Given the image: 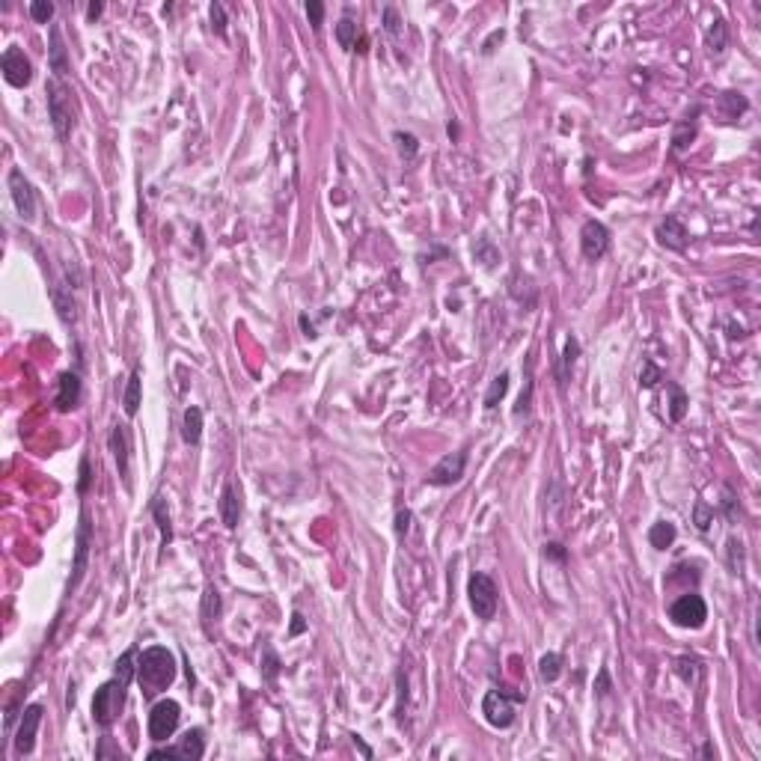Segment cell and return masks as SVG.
Returning a JSON list of instances; mask_svg holds the SVG:
<instances>
[{"mask_svg": "<svg viewBox=\"0 0 761 761\" xmlns=\"http://www.w3.org/2000/svg\"><path fill=\"white\" fill-rule=\"evenodd\" d=\"M675 538H678V530H675V523L669 520H657L651 523V530H649V545L654 550H669L675 545Z\"/></svg>", "mask_w": 761, "mask_h": 761, "instance_id": "44dd1931", "label": "cell"}, {"mask_svg": "<svg viewBox=\"0 0 761 761\" xmlns=\"http://www.w3.org/2000/svg\"><path fill=\"white\" fill-rule=\"evenodd\" d=\"M396 143H399V152L404 158H414L416 155V149H419V143H416V137L414 134H408V131H396Z\"/></svg>", "mask_w": 761, "mask_h": 761, "instance_id": "e575fe53", "label": "cell"}, {"mask_svg": "<svg viewBox=\"0 0 761 761\" xmlns=\"http://www.w3.org/2000/svg\"><path fill=\"white\" fill-rule=\"evenodd\" d=\"M696 116H699V107H693V116H684V120L675 125V134H672V152L675 155H681V152L696 140V131H699Z\"/></svg>", "mask_w": 761, "mask_h": 761, "instance_id": "ffe728a7", "label": "cell"}, {"mask_svg": "<svg viewBox=\"0 0 761 761\" xmlns=\"http://www.w3.org/2000/svg\"><path fill=\"white\" fill-rule=\"evenodd\" d=\"M128 687H131V681L120 678V675H113L110 681H105V684L95 690V696H93V720H95L98 729H110V725L120 720L122 708H125Z\"/></svg>", "mask_w": 761, "mask_h": 761, "instance_id": "7a4b0ae2", "label": "cell"}, {"mask_svg": "<svg viewBox=\"0 0 761 761\" xmlns=\"http://www.w3.org/2000/svg\"><path fill=\"white\" fill-rule=\"evenodd\" d=\"M532 390H535V381H532V357H527V387L520 390L518 396V404H515V419L520 416H530V408H532Z\"/></svg>", "mask_w": 761, "mask_h": 761, "instance_id": "484cf974", "label": "cell"}, {"mask_svg": "<svg viewBox=\"0 0 761 761\" xmlns=\"http://www.w3.org/2000/svg\"><path fill=\"white\" fill-rule=\"evenodd\" d=\"M274 672H277V657L274 651H268V678H274Z\"/></svg>", "mask_w": 761, "mask_h": 761, "instance_id": "c3c4849f", "label": "cell"}, {"mask_svg": "<svg viewBox=\"0 0 761 761\" xmlns=\"http://www.w3.org/2000/svg\"><path fill=\"white\" fill-rule=\"evenodd\" d=\"M654 235H657V241H661L663 247H669V250H675V253H681V250L687 247V238H690L687 226H684L675 214H666V221H661V226H657Z\"/></svg>", "mask_w": 761, "mask_h": 761, "instance_id": "e0dca14e", "label": "cell"}, {"mask_svg": "<svg viewBox=\"0 0 761 761\" xmlns=\"http://www.w3.org/2000/svg\"><path fill=\"white\" fill-rule=\"evenodd\" d=\"M610 693V675H607V669L598 672V696H607Z\"/></svg>", "mask_w": 761, "mask_h": 761, "instance_id": "ee69618b", "label": "cell"}, {"mask_svg": "<svg viewBox=\"0 0 761 761\" xmlns=\"http://www.w3.org/2000/svg\"><path fill=\"white\" fill-rule=\"evenodd\" d=\"M30 19L36 24H48L51 19H54V4H51V0H33L30 4Z\"/></svg>", "mask_w": 761, "mask_h": 761, "instance_id": "d6a6232c", "label": "cell"}, {"mask_svg": "<svg viewBox=\"0 0 761 761\" xmlns=\"http://www.w3.org/2000/svg\"><path fill=\"white\" fill-rule=\"evenodd\" d=\"M48 63H51V72L57 75V80H63L65 75H69V54H65V42H63V33H60V27H57V24L51 27Z\"/></svg>", "mask_w": 761, "mask_h": 761, "instance_id": "ac0fdd59", "label": "cell"}, {"mask_svg": "<svg viewBox=\"0 0 761 761\" xmlns=\"http://www.w3.org/2000/svg\"><path fill=\"white\" fill-rule=\"evenodd\" d=\"M90 545H93V523H90V512H80V523H78V538H75V565H72V580H69V595L78 589L83 571H87V560H90Z\"/></svg>", "mask_w": 761, "mask_h": 761, "instance_id": "8fae6325", "label": "cell"}, {"mask_svg": "<svg viewBox=\"0 0 761 761\" xmlns=\"http://www.w3.org/2000/svg\"><path fill=\"white\" fill-rule=\"evenodd\" d=\"M140 396H143V378H140V369L131 372V378L125 384V396H122V408L128 416H137L140 411Z\"/></svg>", "mask_w": 761, "mask_h": 761, "instance_id": "7402d4cb", "label": "cell"}, {"mask_svg": "<svg viewBox=\"0 0 761 761\" xmlns=\"http://www.w3.org/2000/svg\"><path fill=\"white\" fill-rule=\"evenodd\" d=\"M211 27L221 39H226V12H224V4H211Z\"/></svg>", "mask_w": 761, "mask_h": 761, "instance_id": "74e56055", "label": "cell"}, {"mask_svg": "<svg viewBox=\"0 0 761 761\" xmlns=\"http://www.w3.org/2000/svg\"><path fill=\"white\" fill-rule=\"evenodd\" d=\"M152 518L158 520V530H161V547H170L173 541V523H170V515L164 509V497H155L152 500Z\"/></svg>", "mask_w": 761, "mask_h": 761, "instance_id": "cb8c5ba5", "label": "cell"}, {"mask_svg": "<svg viewBox=\"0 0 761 761\" xmlns=\"http://www.w3.org/2000/svg\"><path fill=\"white\" fill-rule=\"evenodd\" d=\"M711 520H714V509H708V503H699L696 505V527L705 532L708 527H711Z\"/></svg>", "mask_w": 761, "mask_h": 761, "instance_id": "b9f144b4", "label": "cell"}, {"mask_svg": "<svg viewBox=\"0 0 761 761\" xmlns=\"http://www.w3.org/2000/svg\"><path fill=\"white\" fill-rule=\"evenodd\" d=\"M408 527H411V512L408 509H399L396 512V532L404 535V532H408Z\"/></svg>", "mask_w": 761, "mask_h": 761, "instance_id": "7bdbcfd3", "label": "cell"}, {"mask_svg": "<svg viewBox=\"0 0 761 761\" xmlns=\"http://www.w3.org/2000/svg\"><path fill=\"white\" fill-rule=\"evenodd\" d=\"M509 393V372H500V375L491 381V387H488V393H485V408L488 411H494L497 408V402Z\"/></svg>", "mask_w": 761, "mask_h": 761, "instance_id": "f1b7e54d", "label": "cell"}, {"mask_svg": "<svg viewBox=\"0 0 761 761\" xmlns=\"http://www.w3.org/2000/svg\"><path fill=\"white\" fill-rule=\"evenodd\" d=\"M101 12H105V4H101V0H93V4L87 6V19H90V21H95Z\"/></svg>", "mask_w": 761, "mask_h": 761, "instance_id": "f6af8a7d", "label": "cell"}, {"mask_svg": "<svg viewBox=\"0 0 761 761\" xmlns=\"http://www.w3.org/2000/svg\"><path fill=\"white\" fill-rule=\"evenodd\" d=\"M199 437H202V411L196 404H191V408L184 411V419H182V441L196 446Z\"/></svg>", "mask_w": 761, "mask_h": 761, "instance_id": "603a6c76", "label": "cell"}, {"mask_svg": "<svg viewBox=\"0 0 761 761\" xmlns=\"http://www.w3.org/2000/svg\"><path fill=\"white\" fill-rule=\"evenodd\" d=\"M666 390L672 393V402H669V419H672V422H681L684 414H687L690 399H687V393L681 390V387H678V384H672V381H666Z\"/></svg>", "mask_w": 761, "mask_h": 761, "instance_id": "83f0119b", "label": "cell"}, {"mask_svg": "<svg viewBox=\"0 0 761 761\" xmlns=\"http://www.w3.org/2000/svg\"><path fill=\"white\" fill-rule=\"evenodd\" d=\"M80 396H83V384H80V375L78 372H63L60 381H57V396H54V404L57 411L69 414L80 404Z\"/></svg>", "mask_w": 761, "mask_h": 761, "instance_id": "2e32d148", "label": "cell"}, {"mask_svg": "<svg viewBox=\"0 0 761 761\" xmlns=\"http://www.w3.org/2000/svg\"><path fill=\"white\" fill-rule=\"evenodd\" d=\"M467 601H470V610L476 613V619L491 621L497 616V607H500V592H497L494 577H488V574H473L467 580Z\"/></svg>", "mask_w": 761, "mask_h": 761, "instance_id": "5b68a950", "label": "cell"}, {"mask_svg": "<svg viewBox=\"0 0 761 761\" xmlns=\"http://www.w3.org/2000/svg\"><path fill=\"white\" fill-rule=\"evenodd\" d=\"M42 705H27L21 711V723H19V732H15V752L19 755H30L33 747H36V732H39V723H42Z\"/></svg>", "mask_w": 761, "mask_h": 761, "instance_id": "5bb4252c", "label": "cell"}, {"mask_svg": "<svg viewBox=\"0 0 761 761\" xmlns=\"http://www.w3.org/2000/svg\"><path fill=\"white\" fill-rule=\"evenodd\" d=\"M9 194H12L15 211H19L21 221H33V217H36V191H33V184L27 182V176L19 167L9 170Z\"/></svg>", "mask_w": 761, "mask_h": 761, "instance_id": "7c38bea8", "label": "cell"}, {"mask_svg": "<svg viewBox=\"0 0 761 761\" xmlns=\"http://www.w3.org/2000/svg\"><path fill=\"white\" fill-rule=\"evenodd\" d=\"M90 482H93V473H90V458L83 455L80 458V467H78V494L83 497L90 491Z\"/></svg>", "mask_w": 761, "mask_h": 761, "instance_id": "8d00e7d4", "label": "cell"}, {"mask_svg": "<svg viewBox=\"0 0 761 761\" xmlns=\"http://www.w3.org/2000/svg\"><path fill=\"white\" fill-rule=\"evenodd\" d=\"M708 619V604L699 592H687L678 601H672L669 607V621L675 628H684V631H699Z\"/></svg>", "mask_w": 761, "mask_h": 761, "instance_id": "8992f818", "label": "cell"}, {"mask_svg": "<svg viewBox=\"0 0 761 761\" xmlns=\"http://www.w3.org/2000/svg\"><path fill=\"white\" fill-rule=\"evenodd\" d=\"M206 755V738H202V729H188L182 735V740L176 747H161V750H152L149 758H182V761H199Z\"/></svg>", "mask_w": 761, "mask_h": 761, "instance_id": "ba28073f", "label": "cell"}, {"mask_svg": "<svg viewBox=\"0 0 761 761\" xmlns=\"http://www.w3.org/2000/svg\"><path fill=\"white\" fill-rule=\"evenodd\" d=\"M221 520L226 530H235L241 520V503H238V494H235V485L226 482L224 491H221Z\"/></svg>", "mask_w": 761, "mask_h": 761, "instance_id": "d6986e66", "label": "cell"}, {"mask_svg": "<svg viewBox=\"0 0 761 761\" xmlns=\"http://www.w3.org/2000/svg\"><path fill=\"white\" fill-rule=\"evenodd\" d=\"M545 560H553V562L565 565V560H568L565 545H560V541H545Z\"/></svg>", "mask_w": 761, "mask_h": 761, "instance_id": "f35d334b", "label": "cell"}, {"mask_svg": "<svg viewBox=\"0 0 761 761\" xmlns=\"http://www.w3.org/2000/svg\"><path fill=\"white\" fill-rule=\"evenodd\" d=\"M202 619H206V624L221 619V592L214 586H206V595H202Z\"/></svg>", "mask_w": 761, "mask_h": 761, "instance_id": "f546056e", "label": "cell"}, {"mask_svg": "<svg viewBox=\"0 0 761 761\" xmlns=\"http://www.w3.org/2000/svg\"><path fill=\"white\" fill-rule=\"evenodd\" d=\"M48 113L51 122H54V131L60 140H69V134L75 128V110H72V90L65 87L63 80H51L48 83Z\"/></svg>", "mask_w": 761, "mask_h": 761, "instance_id": "277c9868", "label": "cell"}, {"mask_svg": "<svg viewBox=\"0 0 761 761\" xmlns=\"http://www.w3.org/2000/svg\"><path fill=\"white\" fill-rule=\"evenodd\" d=\"M179 717H182V708L179 702L173 699H161L152 705V714H149V738L155 743H164L170 740L179 729Z\"/></svg>", "mask_w": 761, "mask_h": 761, "instance_id": "52a82bcc", "label": "cell"}, {"mask_svg": "<svg viewBox=\"0 0 761 761\" xmlns=\"http://www.w3.org/2000/svg\"><path fill=\"white\" fill-rule=\"evenodd\" d=\"M527 702V693L523 690H512V687H494L485 693L482 699V714L488 720V725L494 729H509L515 723V705Z\"/></svg>", "mask_w": 761, "mask_h": 761, "instance_id": "3957f363", "label": "cell"}, {"mask_svg": "<svg viewBox=\"0 0 761 761\" xmlns=\"http://www.w3.org/2000/svg\"><path fill=\"white\" fill-rule=\"evenodd\" d=\"M300 327H303V336H307V340H315V336H318L315 327L310 325V318H307V315H300Z\"/></svg>", "mask_w": 761, "mask_h": 761, "instance_id": "bcb514c9", "label": "cell"}, {"mask_svg": "<svg viewBox=\"0 0 761 761\" xmlns=\"http://www.w3.org/2000/svg\"><path fill=\"white\" fill-rule=\"evenodd\" d=\"M729 568L732 574H743V545L738 538H729Z\"/></svg>", "mask_w": 761, "mask_h": 761, "instance_id": "d590c367", "label": "cell"}, {"mask_svg": "<svg viewBox=\"0 0 761 761\" xmlns=\"http://www.w3.org/2000/svg\"><path fill=\"white\" fill-rule=\"evenodd\" d=\"M577 354H580V342L571 340L565 342V351H562V369H560V387L565 390V381H568V372H571V366H574V360H577Z\"/></svg>", "mask_w": 761, "mask_h": 761, "instance_id": "1f68e13d", "label": "cell"}, {"mask_svg": "<svg viewBox=\"0 0 761 761\" xmlns=\"http://www.w3.org/2000/svg\"><path fill=\"white\" fill-rule=\"evenodd\" d=\"M307 15H310L313 30L318 33L321 30V21H325V4H321V0H310V4H307Z\"/></svg>", "mask_w": 761, "mask_h": 761, "instance_id": "60d3db41", "label": "cell"}, {"mask_svg": "<svg viewBox=\"0 0 761 761\" xmlns=\"http://www.w3.org/2000/svg\"><path fill=\"white\" fill-rule=\"evenodd\" d=\"M580 250L589 262H598L607 256L610 250V229H607L601 221H586L580 229Z\"/></svg>", "mask_w": 761, "mask_h": 761, "instance_id": "4fadbf2b", "label": "cell"}, {"mask_svg": "<svg viewBox=\"0 0 761 761\" xmlns=\"http://www.w3.org/2000/svg\"><path fill=\"white\" fill-rule=\"evenodd\" d=\"M725 48H729V33H725V21L717 19L711 33H708V51H711V57H723L725 54Z\"/></svg>", "mask_w": 761, "mask_h": 761, "instance_id": "4316f807", "label": "cell"}, {"mask_svg": "<svg viewBox=\"0 0 761 761\" xmlns=\"http://www.w3.org/2000/svg\"><path fill=\"white\" fill-rule=\"evenodd\" d=\"M0 72H4L9 87L24 90L27 83L33 80V63L27 60V54L21 48H6L4 57H0Z\"/></svg>", "mask_w": 761, "mask_h": 761, "instance_id": "30bf717a", "label": "cell"}, {"mask_svg": "<svg viewBox=\"0 0 761 761\" xmlns=\"http://www.w3.org/2000/svg\"><path fill=\"white\" fill-rule=\"evenodd\" d=\"M303 628H307V624H303V616H300V613H295V616H292V636H298Z\"/></svg>", "mask_w": 761, "mask_h": 761, "instance_id": "7dc6e473", "label": "cell"}, {"mask_svg": "<svg viewBox=\"0 0 761 761\" xmlns=\"http://www.w3.org/2000/svg\"><path fill=\"white\" fill-rule=\"evenodd\" d=\"M384 27H387V33H390V36H399V33H402V19H399L396 6H384Z\"/></svg>", "mask_w": 761, "mask_h": 761, "instance_id": "ab89813d", "label": "cell"}, {"mask_svg": "<svg viewBox=\"0 0 761 761\" xmlns=\"http://www.w3.org/2000/svg\"><path fill=\"white\" fill-rule=\"evenodd\" d=\"M663 381V372L657 369L651 360L642 363V372H639V387H646V390H651V387H657Z\"/></svg>", "mask_w": 761, "mask_h": 761, "instance_id": "836d02e7", "label": "cell"}, {"mask_svg": "<svg viewBox=\"0 0 761 761\" xmlns=\"http://www.w3.org/2000/svg\"><path fill=\"white\" fill-rule=\"evenodd\" d=\"M560 675H562V654L560 651H550V654L541 657L538 661V678L541 681L553 684V681H560Z\"/></svg>", "mask_w": 761, "mask_h": 761, "instance_id": "d4e9b609", "label": "cell"}, {"mask_svg": "<svg viewBox=\"0 0 761 761\" xmlns=\"http://www.w3.org/2000/svg\"><path fill=\"white\" fill-rule=\"evenodd\" d=\"M336 42H340L345 51H357V24L351 19H342L336 24Z\"/></svg>", "mask_w": 761, "mask_h": 761, "instance_id": "4dcf8cb0", "label": "cell"}, {"mask_svg": "<svg viewBox=\"0 0 761 761\" xmlns=\"http://www.w3.org/2000/svg\"><path fill=\"white\" fill-rule=\"evenodd\" d=\"M176 654L167 646H149L137 657V684L146 699H155L176 681Z\"/></svg>", "mask_w": 761, "mask_h": 761, "instance_id": "6da1fadb", "label": "cell"}, {"mask_svg": "<svg viewBox=\"0 0 761 761\" xmlns=\"http://www.w3.org/2000/svg\"><path fill=\"white\" fill-rule=\"evenodd\" d=\"M464 470H467V452H452L446 458H441L426 476V485L431 488H449L455 482L464 479Z\"/></svg>", "mask_w": 761, "mask_h": 761, "instance_id": "9c48e42d", "label": "cell"}, {"mask_svg": "<svg viewBox=\"0 0 761 761\" xmlns=\"http://www.w3.org/2000/svg\"><path fill=\"white\" fill-rule=\"evenodd\" d=\"M107 444H110V452H113V461H116V470H120L122 485L131 488V434H128V426H113Z\"/></svg>", "mask_w": 761, "mask_h": 761, "instance_id": "9a60e30c", "label": "cell"}]
</instances>
